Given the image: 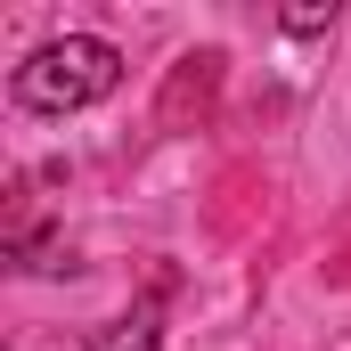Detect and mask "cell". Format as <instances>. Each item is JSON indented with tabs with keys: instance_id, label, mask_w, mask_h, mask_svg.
Listing matches in <instances>:
<instances>
[{
	"instance_id": "cell-2",
	"label": "cell",
	"mask_w": 351,
	"mask_h": 351,
	"mask_svg": "<svg viewBox=\"0 0 351 351\" xmlns=\"http://www.w3.org/2000/svg\"><path fill=\"white\" fill-rule=\"evenodd\" d=\"M90 351H156V327H147V319H114Z\"/></svg>"
},
{
	"instance_id": "cell-1",
	"label": "cell",
	"mask_w": 351,
	"mask_h": 351,
	"mask_svg": "<svg viewBox=\"0 0 351 351\" xmlns=\"http://www.w3.org/2000/svg\"><path fill=\"white\" fill-rule=\"evenodd\" d=\"M114 82H123L114 41L66 33V41H41V49L16 66V106H33V114H82V106H98Z\"/></svg>"
}]
</instances>
